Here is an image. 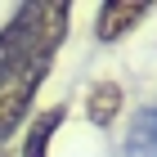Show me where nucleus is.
<instances>
[{
  "label": "nucleus",
  "instance_id": "obj_6",
  "mask_svg": "<svg viewBox=\"0 0 157 157\" xmlns=\"http://www.w3.org/2000/svg\"><path fill=\"white\" fill-rule=\"evenodd\" d=\"M0 157H13V148H9V144H0Z\"/></svg>",
  "mask_w": 157,
  "mask_h": 157
},
{
  "label": "nucleus",
  "instance_id": "obj_5",
  "mask_svg": "<svg viewBox=\"0 0 157 157\" xmlns=\"http://www.w3.org/2000/svg\"><path fill=\"white\" fill-rule=\"evenodd\" d=\"M130 139H135V157H157V108H148L144 117L135 121V130H130Z\"/></svg>",
  "mask_w": 157,
  "mask_h": 157
},
{
  "label": "nucleus",
  "instance_id": "obj_2",
  "mask_svg": "<svg viewBox=\"0 0 157 157\" xmlns=\"http://www.w3.org/2000/svg\"><path fill=\"white\" fill-rule=\"evenodd\" d=\"M148 13H153V5H144V0H108V5L94 9V36L103 45H117V40H126L144 23Z\"/></svg>",
  "mask_w": 157,
  "mask_h": 157
},
{
  "label": "nucleus",
  "instance_id": "obj_1",
  "mask_svg": "<svg viewBox=\"0 0 157 157\" xmlns=\"http://www.w3.org/2000/svg\"><path fill=\"white\" fill-rule=\"evenodd\" d=\"M67 27H72V5L59 0L18 5L13 18L0 27V144L27 121L54 67V54L67 40Z\"/></svg>",
  "mask_w": 157,
  "mask_h": 157
},
{
  "label": "nucleus",
  "instance_id": "obj_4",
  "mask_svg": "<svg viewBox=\"0 0 157 157\" xmlns=\"http://www.w3.org/2000/svg\"><path fill=\"white\" fill-rule=\"evenodd\" d=\"M121 103H126V94H121L117 81H94L85 90V117H90V126L108 130L112 121L121 117Z\"/></svg>",
  "mask_w": 157,
  "mask_h": 157
},
{
  "label": "nucleus",
  "instance_id": "obj_3",
  "mask_svg": "<svg viewBox=\"0 0 157 157\" xmlns=\"http://www.w3.org/2000/svg\"><path fill=\"white\" fill-rule=\"evenodd\" d=\"M63 121H67V103H54V108L36 112L27 135H23V144H18V157H49V144H54Z\"/></svg>",
  "mask_w": 157,
  "mask_h": 157
}]
</instances>
